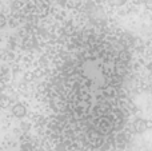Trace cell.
I'll return each mask as SVG.
<instances>
[{
  "mask_svg": "<svg viewBox=\"0 0 152 151\" xmlns=\"http://www.w3.org/2000/svg\"><path fill=\"white\" fill-rule=\"evenodd\" d=\"M24 112H26V110H24L23 106H16L15 107V114L16 115H23Z\"/></svg>",
  "mask_w": 152,
  "mask_h": 151,
  "instance_id": "cell-2",
  "label": "cell"
},
{
  "mask_svg": "<svg viewBox=\"0 0 152 151\" xmlns=\"http://www.w3.org/2000/svg\"><path fill=\"white\" fill-rule=\"evenodd\" d=\"M150 128H152V120H150V119H142V118H139V119H136L134 123V130L136 131L137 134H142V133H144V131L150 130Z\"/></svg>",
  "mask_w": 152,
  "mask_h": 151,
  "instance_id": "cell-1",
  "label": "cell"
}]
</instances>
